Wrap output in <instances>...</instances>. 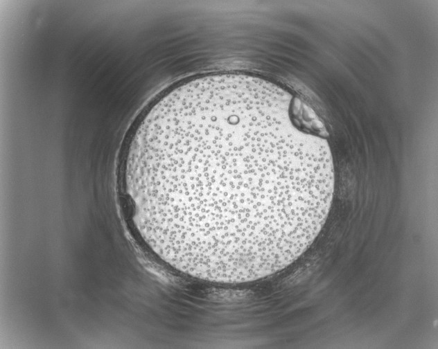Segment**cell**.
I'll use <instances>...</instances> for the list:
<instances>
[{
  "mask_svg": "<svg viewBox=\"0 0 438 349\" xmlns=\"http://www.w3.org/2000/svg\"><path fill=\"white\" fill-rule=\"evenodd\" d=\"M292 98L243 74L173 89L138 127L125 181L142 237L173 267L242 283L285 269L328 215L327 141L301 128Z\"/></svg>",
  "mask_w": 438,
  "mask_h": 349,
  "instance_id": "1",
  "label": "cell"
}]
</instances>
